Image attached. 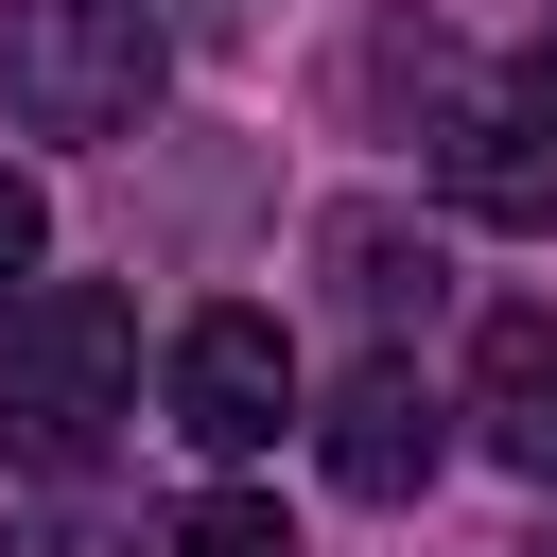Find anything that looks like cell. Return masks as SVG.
Instances as JSON below:
<instances>
[{
    "label": "cell",
    "instance_id": "obj_2",
    "mask_svg": "<svg viewBox=\"0 0 557 557\" xmlns=\"http://www.w3.org/2000/svg\"><path fill=\"white\" fill-rule=\"evenodd\" d=\"M157 70H174V35L139 0H0V104H17V139H139Z\"/></svg>",
    "mask_w": 557,
    "mask_h": 557
},
{
    "label": "cell",
    "instance_id": "obj_6",
    "mask_svg": "<svg viewBox=\"0 0 557 557\" xmlns=\"http://www.w3.org/2000/svg\"><path fill=\"white\" fill-rule=\"evenodd\" d=\"M470 418H487V453H505L522 487H557V313H540V296H505V313L470 331Z\"/></svg>",
    "mask_w": 557,
    "mask_h": 557
},
{
    "label": "cell",
    "instance_id": "obj_8",
    "mask_svg": "<svg viewBox=\"0 0 557 557\" xmlns=\"http://www.w3.org/2000/svg\"><path fill=\"white\" fill-rule=\"evenodd\" d=\"M174 557H296V522L261 487H209V505H174Z\"/></svg>",
    "mask_w": 557,
    "mask_h": 557
},
{
    "label": "cell",
    "instance_id": "obj_11",
    "mask_svg": "<svg viewBox=\"0 0 557 557\" xmlns=\"http://www.w3.org/2000/svg\"><path fill=\"white\" fill-rule=\"evenodd\" d=\"M522 87H540V104H557V35H540V52H522Z\"/></svg>",
    "mask_w": 557,
    "mask_h": 557
},
{
    "label": "cell",
    "instance_id": "obj_5",
    "mask_svg": "<svg viewBox=\"0 0 557 557\" xmlns=\"http://www.w3.org/2000/svg\"><path fill=\"white\" fill-rule=\"evenodd\" d=\"M435 191L470 209V226H557V104L540 87H453V122H435Z\"/></svg>",
    "mask_w": 557,
    "mask_h": 557
},
{
    "label": "cell",
    "instance_id": "obj_9",
    "mask_svg": "<svg viewBox=\"0 0 557 557\" xmlns=\"http://www.w3.org/2000/svg\"><path fill=\"white\" fill-rule=\"evenodd\" d=\"M35 261H52V191H35V174H17V157H0V296H17V278H35Z\"/></svg>",
    "mask_w": 557,
    "mask_h": 557
},
{
    "label": "cell",
    "instance_id": "obj_10",
    "mask_svg": "<svg viewBox=\"0 0 557 557\" xmlns=\"http://www.w3.org/2000/svg\"><path fill=\"white\" fill-rule=\"evenodd\" d=\"M139 17H157V35H209V52H244V35L278 17V0H139Z\"/></svg>",
    "mask_w": 557,
    "mask_h": 557
},
{
    "label": "cell",
    "instance_id": "obj_1",
    "mask_svg": "<svg viewBox=\"0 0 557 557\" xmlns=\"http://www.w3.org/2000/svg\"><path fill=\"white\" fill-rule=\"evenodd\" d=\"M139 418V313L104 278H35L0 296V453L17 470H87Z\"/></svg>",
    "mask_w": 557,
    "mask_h": 557
},
{
    "label": "cell",
    "instance_id": "obj_4",
    "mask_svg": "<svg viewBox=\"0 0 557 557\" xmlns=\"http://www.w3.org/2000/svg\"><path fill=\"white\" fill-rule=\"evenodd\" d=\"M313 470H331L348 505H418V487L453 470V400H435L400 348H366V366L331 383V418H313Z\"/></svg>",
    "mask_w": 557,
    "mask_h": 557
},
{
    "label": "cell",
    "instance_id": "obj_7",
    "mask_svg": "<svg viewBox=\"0 0 557 557\" xmlns=\"http://www.w3.org/2000/svg\"><path fill=\"white\" fill-rule=\"evenodd\" d=\"M313 261H331V296H348V313H383V331H400V313H435V244H418L400 209H331V226H313Z\"/></svg>",
    "mask_w": 557,
    "mask_h": 557
},
{
    "label": "cell",
    "instance_id": "obj_3",
    "mask_svg": "<svg viewBox=\"0 0 557 557\" xmlns=\"http://www.w3.org/2000/svg\"><path fill=\"white\" fill-rule=\"evenodd\" d=\"M157 400H174V435L191 453H278V418H296V348H278V313H191L174 331V366H157Z\"/></svg>",
    "mask_w": 557,
    "mask_h": 557
}]
</instances>
